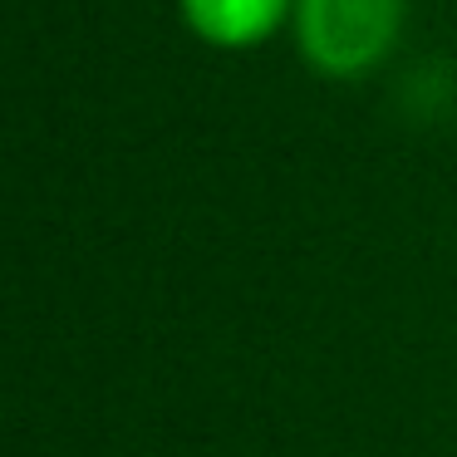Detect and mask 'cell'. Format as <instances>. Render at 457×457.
<instances>
[{"label":"cell","instance_id":"7a4b0ae2","mask_svg":"<svg viewBox=\"0 0 457 457\" xmlns=\"http://www.w3.org/2000/svg\"><path fill=\"white\" fill-rule=\"evenodd\" d=\"M295 0H182L192 35L217 50H251L286 25Z\"/></svg>","mask_w":457,"mask_h":457},{"label":"cell","instance_id":"6da1fadb","mask_svg":"<svg viewBox=\"0 0 457 457\" xmlns=\"http://www.w3.org/2000/svg\"><path fill=\"white\" fill-rule=\"evenodd\" d=\"M403 21V0H295V35L320 74L369 70L388 54Z\"/></svg>","mask_w":457,"mask_h":457}]
</instances>
